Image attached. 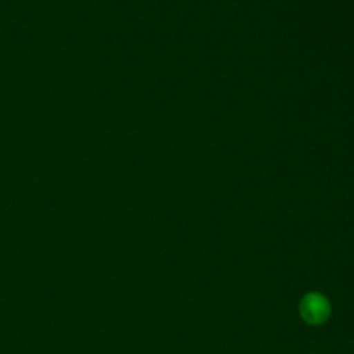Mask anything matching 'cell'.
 I'll return each instance as SVG.
<instances>
[{"instance_id":"cell-1","label":"cell","mask_w":354,"mask_h":354,"mask_svg":"<svg viewBox=\"0 0 354 354\" xmlns=\"http://www.w3.org/2000/svg\"><path fill=\"white\" fill-rule=\"evenodd\" d=\"M299 311L307 324L321 325L329 318L330 303L322 293L310 292L300 300Z\"/></svg>"}]
</instances>
